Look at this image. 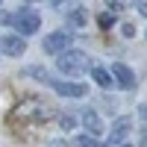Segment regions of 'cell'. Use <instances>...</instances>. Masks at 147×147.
Returning a JSON list of instances; mask_svg holds the SVG:
<instances>
[{
  "mask_svg": "<svg viewBox=\"0 0 147 147\" xmlns=\"http://www.w3.org/2000/svg\"><path fill=\"white\" fill-rule=\"evenodd\" d=\"M109 24H112V15H100V27H103V30L109 27Z\"/></svg>",
  "mask_w": 147,
  "mask_h": 147,
  "instance_id": "12",
  "label": "cell"
},
{
  "mask_svg": "<svg viewBox=\"0 0 147 147\" xmlns=\"http://www.w3.org/2000/svg\"><path fill=\"white\" fill-rule=\"evenodd\" d=\"M53 3H62V0H53Z\"/></svg>",
  "mask_w": 147,
  "mask_h": 147,
  "instance_id": "16",
  "label": "cell"
},
{
  "mask_svg": "<svg viewBox=\"0 0 147 147\" xmlns=\"http://www.w3.org/2000/svg\"><path fill=\"white\" fill-rule=\"evenodd\" d=\"M109 3H121V0H109Z\"/></svg>",
  "mask_w": 147,
  "mask_h": 147,
  "instance_id": "14",
  "label": "cell"
},
{
  "mask_svg": "<svg viewBox=\"0 0 147 147\" xmlns=\"http://www.w3.org/2000/svg\"><path fill=\"white\" fill-rule=\"evenodd\" d=\"M59 71L65 74V77H77V74H82L85 68H88V56L80 53V50H65L59 53Z\"/></svg>",
  "mask_w": 147,
  "mask_h": 147,
  "instance_id": "1",
  "label": "cell"
},
{
  "mask_svg": "<svg viewBox=\"0 0 147 147\" xmlns=\"http://www.w3.org/2000/svg\"><path fill=\"white\" fill-rule=\"evenodd\" d=\"M91 77H94L97 85H103V88H109V85H112V77H109V71H103V68H94Z\"/></svg>",
  "mask_w": 147,
  "mask_h": 147,
  "instance_id": "9",
  "label": "cell"
},
{
  "mask_svg": "<svg viewBox=\"0 0 147 147\" xmlns=\"http://www.w3.org/2000/svg\"><path fill=\"white\" fill-rule=\"evenodd\" d=\"M144 118H147V109H144Z\"/></svg>",
  "mask_w": 147,
  "mask_h": 147,
  "instance_id": "17",
  "label": "cell"
},
{
  "mask_svg": "<svg viewBox=\"0 0 147 147\" xmlns=\"http://www.w3.org/2000/svg\"><path fill=\"white\" fill-rule=\"evenodd\" d=\"M0 3H3V0H0Z\"/></svg>",
  "mask_w": 147,
  "mask_h": 147,
  "instance_id": "18",
  "label": "cell"
},
{
  "mask_svg": "<svg viewBox=\"0 0 147 147\" xmlns=\"http://www.w3.org/2000/svg\"><path fill=\"white\" fill-rule=\"evenodd\" d=\"M80 147H100V144H97L94 138H88V136H80V141H77Z\"/></svg>",
  "mask_w": 147,
  "mask_h": 147,
  "instance_id": "10",
  "label": "cell"
},
{
  "mask_svg": "<svg viewBox=\"0 0 147 147\" xmlns=\"http://www.w3.org/2000/svg\"><path fill=\"white\" fill-rule=\"evenodd\" d=\"M41 47H44V53H56V56H59V53H65L68 47H71V32H65V30H62V32L47 35Z\"/></svg>",
  "mask_w": 147,
  "mask_h": 147,
  "instance_id": "3",
  "label": "cell"
},
{
  "mask_svg": "<svg viewBox=\"0 0 147 147\" xmlns=\"http://www.w3.org/2000/svg\"><path fill=\"white\" fill-rule=\"evenodd\" d=\"M82 121H85V129H91V136H97V132L103 129V124L97 121V115H94V112H85V118H82Z\"/></svg>",
  "mask_w": 147,
  "mask_h": 147,
  "instance_id": "8",
  "label": "cell"
},
{
  "mask_svg": "<svg viewBox=\"0 0 147 147\" xmlns=\"http://www.w3.org/2000/svg\"><path fill=\"white\" fill-rule=\"evenodd\" d=\"M118 147H129V144H118Z\"/></svg>",
  "mask_w": 147,
  "mask_h": 147,
  "instance_id": "15",
  "label": "cell"
},
{
  "mask_svg": "<svg viewBox=\"0 0 147 147\" xmlns=\"http://www.w3.org/2000/svg\"><path fill=\"white\" fill-rule=\"evenodd\" d=\"M127 132H129V118H118L115 127H112V132H109V141H112V144H121Z\"/></svg>",
  "mask_w": 147,
  "mask_h": 147,
  "instance_id": "7",
  "label": "cell"
},
{
  "mask_svg": "<svg viewBox=\"0 0 147 147\" xmlns=\"http://www.w3.org/2000/svg\"><path fill=\"white\" fill-rule=\"evenodd\" d=\"M53 88L65 97H82L85 94V85L82 82H53Z\"/></svg>",
  "mask_w": 147,
  "mask_h": 147,
  "instance_id": "6",
  "label": "cell"
},
{
  "mask_svg": "<svg viewBox=\"0 0 147 147\" xmlns=\"http://www.w3.org/2000/svg\"><path fill=\"white\" fill-rule=\"evenodd\" d=\"M12 24H15V30H21L24 35H30L41 27V15L35 9H18V15L12 18Z\"/></svg>",
  "mask_w": 147,
  "mask_h": 147,
  "instance_id": "2",
  "label": "cell"
},
{
  "mask_svg": "<svg viewBox=\"0 0 147 147\" xmlns=\"http://www.w3.org/2000/svg\"><path fill=\"white\" fill-rule=\"evenodd\" d=\"M59 127H62V129H71V127H74V118H71V115H62V118H59Z\"/></svg>",
  "mask_w": 147,
  "mask_h": 147,
  "instance_id": "11",
  "label": "cell"
},
{
  "mask_svg": "<svg viewBox=\"0 0 147 147\" xmlns=\"http://www.w3.org/2000/svg\"><path fill=\"white\" fill-rule=\"evenodd\" d=\"M0 47H3V53H9V56H21L27 50V41H24L21 35H6V38L0 41Z\"/></svg>",
  "mask_w": 147,
  "mask_h": 147,
  "instance_id": "4",
  "label": "cell"
},
{
  "mask_svg": "<svg viewBox=\"0 0 147 147\" xmlns=\"http://www.w3.org/2000/svg\"><path fill=\"white\" fill-rule=\"evenodd\" d=\"M112 74H115V77H118V85H121V88H132V85H136V74H132L127 65H115L112 68Z\"/></svg>",
  "mask_w": 147,
  "mask_h": 147,
  "instance_id": "5",
  "label": "cell"
},
{
  "mask_svg": "<svg viewBox=\"0 0 147 147\" xmlns=\"http://www.w3.org/2000/svg\"><path fill=\"white\" fill-rule=\"evenodd\" d=\"M138 9H141V15H144V18H147V3H141V6H138Z\"/></svg>",
  "mask_w": 147,
  "mask_h": 147,
  "instance_id": "13",
  "label": "cell"
}]
</instances>
